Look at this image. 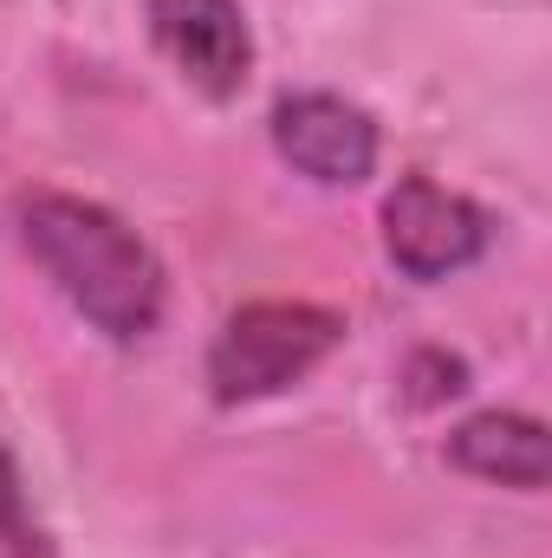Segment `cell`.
<instances>
[{"label": "cell", "instance_id": "52a82bcc", "mask_svg": "<svg viewBox=\"0 0 552 558\" xmlns=\"http://www.w3.org/2000/svg\"><path fill=\"white\" fill-rule=\"evenodd\" d=\"M0 558H59L46 526L26 507V481H20V461L7 441H0Z\"/></svg>", "mask_w": 552, "mask_h": 558}, {"label": "cell", "instance_id": "8992f818", "mask_svg": "<svg viewBox=\"0 0 552 558\" xmlns=\"http://www.w3.org/2000/svg\"><path fill=\"white\" fill-rule=\"evenodd\" d=\"M448 454L475 481H501V487H520V494H540L547 487V422L540 416H520V410L468 416L455 428Z\"/></svg>", "mask_w": 552, "mask_h": 558}, {"label": "cell", "instance_id": "3957f363", "mask_svg": "<svg viewBox=\"0 0 552 558\" xmlns=\"http://www.w3.org/2000/svg\"><path fill=\"white\" fill-rule=\"evenodd\" d=\"M488 234H494L488 215L468 195H455L429 175L397 182L391 202H384V254L410 279H448L461 267H475L488 254Z\"/></svg>", "mask_w": 552, "mask_h": 558}, {"label": "cell", "instance_id": "7a4b0ae2", "mask_svg": "<svg viewBox=\"0 0 552 558\" xmlns=\"http://www.w3.org/2000/svg\"><path fill=\"white\" fill-rule=\"evenodd\" d=\"M345 338V318L305 299H261L241 305L215 351H208V390L215 403H261L292 390L319 357H332V344Z\"/></svg>", "mask_w": 552, "mask_h": 558}, {"label": "cell", "instance_id": "6da1fadb", "mask_svg": "<svg viewBox=\"0 0 552 558\" xmlns=\"http://www.w3.org/2000/svg\"><path fill=\"white\" fill-rule=\"evenodd\" d=\"M20 241L33 267L65 292V305L111 344H143L163 318L169 279L137 228L85 195H33L20 208Z\"/></svg>", "mask_w": 552, "mask_h": 558}, {"label": "cell", "instance_id": "5b68a950", "mask_svg": "<svg viewBox=\"0 0 552 558\" xmlns=\"http://www.w3.org/2000/svg\"><path fill=\"white\" fill-rule=\"evenodd\" d=\"M274 149L312 182L345 189L377 169V124L364 105L332 92H299L274 105Z\"/></svg>", "mask_w": 552, "mask_h": 558}, {"label": "cell", "instance_id": "277c9868", "mask_svg": "<svg viewBox=\"0 0 552 558\" xmlns=\"http://www.w3.org/2000/svg\"><path fill=\"white\" fill-rule=\"evenodd\" d=\"M149 39L202 98H235L254 72V33L235 0H149Z\"/></svg>", "mask_w": 552, "mask_h": 558}]
</instances>
